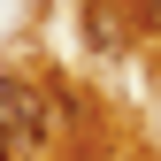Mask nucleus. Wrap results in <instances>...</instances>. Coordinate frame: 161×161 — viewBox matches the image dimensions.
<instances>
[{
    "instance_id": "f257e3e1",
    "label": "nucleus",
    "mask_w": 161,
    "mask_h": 161,
    "mask_svg": "<svg viewBox=\"0 0 161 161\" xmlns=\"http://www.w3.org/2000/svg\"><path fill=\"white\" fill-rule=\"evenodd\" d=\"M46 123H54L46 92H38L31 77H0V138H8L15 161H23L31 146H46Z\"/></svg>"
},
{
    "instance_id": "f03ea898",
    "label": "nucleus",
    "mask_w": 161,
    "mask_h": 161,
    "mask_svg": "<svg viewBox=\"0 0 161 161\" xmlns=\"http://www.w3.org/2000/svg\"><path fill=\"white\" fill-rule=\"evenodd\" d=\"M0 161H15V153H8V138H0Z\"/></svg>"
}]
</instances>
